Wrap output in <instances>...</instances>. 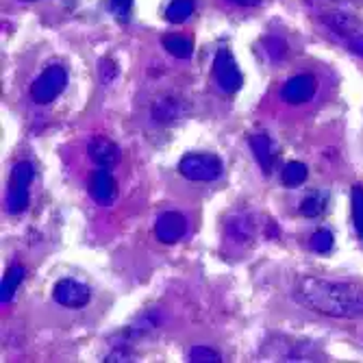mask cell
<instances>
[{
  "mask_svg": "<svg viewBox=\"0 0 363 363\" xmlns=\"http://www.w3.org/2000/svg\"><path fill=\"white\" fill-rule=\"evenodd\" d=\"M326 24L331 26V30L335 35H340V40L354 52L363 59V30L361 26L350 18V16H344V13H331L326 18Z\"/></svg>",
  "mask_w": 363,
  "mask_h": 363,
  "instance_id": "cell-7",
  "label": "cell"
},
{
  "mask_svg": "<svg viewBox=\"0 0 363 363\" xmlns=\"http://www.w3.org/2000/svg\"><path fill=\"white\" fill-rule=\"evenodd\" d=\"M326 201H328V196L324 191H313V194L305 196V201L301 203V213L305 218H318L324 213Z\"/></svg>",
  "mask_w": 363,
  "mask_h": 363,
  "instance_id": "cell-19",
  "label": "cell"
},
{
  "mask_svg": "<svg viewBox=\"0 0 363 363\" xmlns=\"http://www.w3.org/2000/svg\"><path fill=\"white\" fill-rule=\"evenodd\" d=\"M98 74H101V81L105 85H109L118 77V65L111 59H101V61H98Z\"/></svg>",
  "mask_w": 363,
  "mask_h": 363,
  "instance_id": "cell-24",
  "label": "cell"
},
{
  "mask_svg": "<svg viewBox=\"0 0 363 363\" xmlns=\"http://www.w3.org/2000/svg\"><path fill=\"white\" fill-rule=\"evenodd\" d=\"M226 238L235 246H248L257 238V222L250 213H238L226 220Z\"/></svg>",
  "mask_w": 363,
  "mask_h": 363,
  "instance_id": "cell-11",
  "label": "cell"
},
{
  "mask_svg": "<svg viewBox=\"0 0 363 363\" xmlns=\"http://www.w3.org/2000/svg\"><path fill=\"white\" fill-rule=\"evenodd\" d=\"M315 89H318V81L313 74H296L287 79L285 85L281 87V98L287 105H303L315 96Z\"/></svg>",
  "mask_w": 363,
  "mask_h": 363,
  "instance_id": "cell-9",
  "label": "cell"
},
{
  "mask_svg": "<svg viewBox=\"0 0 363 363\" xmlns=\"http://www.w3.org/2000/svg\"><path fill=\"white\" fill-rule=\"evenodd\" d=\"M309 177V168L301 161H289L281 172V181L285 187H301Z\"/></svg>",
  "mask_w": 363,
  "mask_h": 363,
  "instance_id": "cell-16",
  "label": "cell"
},
{
  "mask_svg": "<svg viewBox=\"0 0 363 363\" xmlns=\"http://www.w3.org/2000/svg\"><path fill=\"white\" fill-rule=\"evenodd\" d=\"M333 244H335L333 233H331V230H326V228L315 230L313 238L309 240V248L315 250V252H320V255H328V252H331L333 250Z\"/></svg>",
  "mask_w": 363,
  "mask_h": 363,
  "instance_id": "cell-21",
  "label": "cell"
},
{
  "mask_svg": "<svg viewBox=\"0 0 363 363\" xmlns=\"http://www.w3.org/2000/svg\"><path fill=\"white\" fill-rule=\"evenodd\" d=\"M150 116L159 124H170L183 116V105H181V101H177V98L163 96V98H157L155 105L150 107Z\"/></svg>",
  "mask_w": 363,
  "mask_h": 363,
  "instance_id": "cell-14",
  "label": "cell"
},
{
  "mask_svg": "<svg viewBox=\"0 0 363 363\" xmlns=\"http://www.w3.org/2000/svg\"><path fill=\"white\" fill-rule=\"evenodd\" d=\"M263 48L268 50L270 59H274V61H281L287 52V44L281 38H266L263 40Z\"/></svg>",
  "mask_w": 363,
  "mask_h": 363,
  "instance_id": "cell-23",
  "label": "cell"
},
{
  "mask_svg": "<svg viewBox=\"0 0 363 363\" xmlns=\"http://www.w3.org/2000/svg\"><path fill=\"white\" fill-rule=\"evenodd\" d=\"M187 233V218L179 211L161 213L155 222V238L161 244H177Z\"/></svg>",
  "mask_w": 363,
  "mask_h": 363,
  "instance_id": "cell-10",
  "label": "cell"
},
{
  "mask_svg": "<svg viewBox=\"0 0 363 363\" xmlns=\"http://www.w3.org/2000/svg\"><path fill=\"white\" fill-rule=\"evenodd\" d=\"M130 5H133V0H111V9H113L116 18H120V20H126L128 18Z\"/></svg>",
  "mask_w": 363,
  "mask_h": 363,
  "instance_id": "cell-25",
  "label": "cell"
},
{
  "mask_svg": "<svg viewBox=\"0 0 363 363\" xmlns=\"http://www.w3.org/2000/svg\"><path fill=\"white\" fill-rule=\"evenodd\" d=\"M163 48L177 59H189L194 52V44L185 35H166L163 38Z\"/></svg>",
  "mask_w": 363,
  "mask_h": 363,
  "instance_id": "cell-17",
  "label": "cell"
},
{
  "mask_svg": "<svg viewBox=\"0 0 363 363\" xmlns=\"http://www.w3.org/2000/svg\"><path fill=\"white\" fill-rule=\"evenodd\" d=\"M222 170H224L222 159L213 152H189L179 163L181 177L196 183L216 181L222 177Z\"/></svg>",
  "mask_w": 363,
  "mask_h": 363,
  "instance_id": "cell-2",
  "label": "cell"
},
{
  "mask_svg": "<svg viewBox=\"0 0 363 363\" xmlns=\"http://www.w3.org/2000/svg\"><path fill=\"white\" fill-rule=\"evenodd\" d=\"M233 5H240V7H257L261 0H230Z\"/></svg>",
  "mask_w": 363,
  "mask_h": 363,
  "instance_id": "cell-26",
  "label": "cell"
},
{
  "mask_svg": "<svg viewBox=\"0 0 363 363\" xmlns=\"http://www.w3.org/2000/svg\"><path fill=\"white\" fill-rule=\"evenodd\" d=\"M52 298H55L57 305H61L65 309H83L91 298V291L81 281L61 279L52 289Z\"/></svg>",
  "mask_w": 363,
  "mask_h": 363,
  "instance_id": "cell-6",
  "label": "cell"
},
{
  "mask_svg": "<svg viewBox=\"0 0 363 363\" xmlns=\"http://www.w3.org/2000/svg\"><path fill=\"white\" fill-rule=\"evenodd\" d=\"M189 361H191V363H220L222 357H220L213 348H207V346H194L191 352H189Z\"/></svg>",
  "mask_w": 363,
  "mask_h": 363,
  "instance_id": "cell-22",
  "label": "cell"
},
{
  "mask_svg": "<svg viewBox=\"0 0 363 363\" xmlns=\"http://www.w3.org/2000/svg\"><path fill=\"white\" fill-rule=\"evenodd\" d=\"M296 301L311 311L337 320L363 318V289L348 281L309 277L296 287Z\"/></svg>",
  "mask_w": 363,
  "mask_h": 363,
  "instance_id": "cell-1",
  "label": "cell"
},
{
  "mask_svg": "<svg viewBox=\"0 0 363 363\" xmlns=\"http://www.w3.org/2000/svg\"><path fill=\"white\" fill-rule=\"evenodd\" d=\"M196 11V0H172L166 9V20L172 24H181L191 18Z\"/></svg>",
  "mask_w": 363,
  "mask_h": 363,
  "instance_id": "cell-18",
  "label": "cell"
},
{
  "mask_svg": "<svg viewBox=\"0 0 363 363\" xmlns=\"http://www.w3.org/2000/svg\"><path fill=\"white\" fill-rule=\"evenodd\" d=\"M68 85V72L61 65H48V68L33 81L30 85V98L38 105H48L55 98L61 96V91Z\"/></svg>",
  "mask_w": 363,
  "mask_h": 363,
  "instance_id": "cell-3",
  "label": "cell"
},
{
  "mask_svg": "<svg viewBox=\"0 0 363 363\" xmlns=\"http://www.w3.org/2000/svg\"><path fill=\"white\" fill-rule=\"evenodd\" d=\"M87 155L89 159L101 168H113L120 161V148L105 135H96L87 144Z\"/></svg>",
  "mask_w": 363,
  "mask_h": 363,
  "instance_id": "cell-12",
  "label": "cell"
},
{
  "mask_svg": "<svg viewBox=\"0 0 363 363\" xmlns=\"http://www.w3.org/2000/svg\"><path fill=\"white\" fill-rule=\"evenodd\" d=\"M250 144V150L257 159V163L261 166L263 174H270L272 172V163H274V146H272V140L263 133H255L250 135L248 140Z\"/></svg>",
  "mask_w": 363,
  "mask_h": 363,
  "instance_id": "cell-13",
  "label": "cell"
},
{
  "mask_svg": "<svg viewBox=\"0 0 363 363\" xmlns=\"http://www.w3.org/2000/svg\"><path fill=\"white\" fill-rule=\"evenodd\" d=\"M350 201H352V222H354V230H357L359 240H363V185H354L352 187Z\"/></svg>",
  "mask_w": 363,
  "mask_h": 363,
  "instance_id": "cell-20",
  "label": "cell"
},
{
  "mask_svg": "<svg viewBox=\"0 0 363 363\" xmlns=\"http://www.w3.org/2000/svg\"><path fill=\"white\" fill-rule=\"evenodd\" d=\"M33 181V163L20 161L11 170L9 191H7V211L22 213L28 207V189Z\"/></svg>",
  "mask_w": 363,
  "mask_h": 363,
  "instance_id": "cell-4",
  "label": "cell"
},
{
  "mask_svg": "<svg viewBox=\"0 0 363 363\" xmlns=\"http://www.w3.org/2000/svg\"><path fill=\"white\" fill-rule=\"evenodd\" d=\"M87 191L89 196L98 205L103 207H109L113 201H116V194H118V187H116V179L111 174V168H101L98 166L91 174H89V181H87Z\"/></svg>",
  "mask_w": 363,
  "mask_h": 363,
  "instance_id": "cell-8",
  "label": "cell"
},
{
  "mask_svg": "<svg viewBox=\"0 0 363 363\" xmlns=\"http://www.w3.org/2000/svg\"><path fill=\"white\" fill-rule=\"evenodd\" d=\"M24 281V268L20 266V263H16V266H11L3 279V285H0V301H3V305H7L11 298L16 289L20 287V283Z\"/></svg>",
  "mask_w": 363,
  "mask_h": 363,
  "instance_id": "cell-15",
  "label": "cell"
},
{
  "mask_svg": "<svg viewBox=\"0 0 363 363\" xmlns=\"http://www.w3.org/2000/svg\"><path fill=\"white\" fill-rule=\"evenodd\" d=\"M213 79H216V85L224 91V94H235L242 83H244V77L238 68V61L233 57L228 48H220L216 52V59H213Z\"/></svg>",
  "mask_w": 363,
  "mask_h": 363,
  "instance_id": "cell-5",
  "label": "cell"
}]
</instances>
